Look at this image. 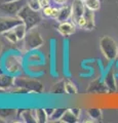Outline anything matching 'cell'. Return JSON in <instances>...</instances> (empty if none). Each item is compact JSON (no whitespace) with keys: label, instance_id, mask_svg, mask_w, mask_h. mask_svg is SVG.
I'll return each instance as SVG.
<instances>
[{"label":"cell","instance_id":"cell-9","mask_svg":"<svg viewBox=\"0 0 118 123\" xmlns=\"http://www.w3.org/2000/svg\"><path fill=\"white\" fill-rule=\"evenodd\" d=\"M58 31L61 35L65 37H68L75 33L76 31V25L73 22H61L58 26Z\"/></svg>","mask_w":118,"mask_h":123},{"label":"cell","instance_id":"cell-16","mask_svg":"<svg viewBox=\"0 0 118 123\" xmlns=\"http://www.w3.org/2000/svg\"><path fill=\"white\" fill-rule=\"evenodd\" d=\"M105 84L107 85V87L111 90H115L116 89V83H115V76H114V73L112 71H109L107 74H106L105 80H104Z\"/></svg>","mask_w":118,"mask_h":123},{"label":"cell","instance_id":"cell-7","mask_svg":"<svg viewBox=\"0 0 118 123\" xmlns=\"http://www.w3.org/2000/svg\"><path fill=\"white\" fill-rule=\"evenodd\" d=\"M28 0H16L7 3L0 4V9L10 15H17L25 5H27Z\"/></svg>","mask_w":118,"mask_h":123},{"label":"cell","instance_id":"cell-5","mask_svg":"<svg viewBox=\"0 0 118 123\" xmlns=\"http://www.w3.org/2000/svg\"><path fill=\"white\" fill-rule=\"evenodd\" d=\"M14 86H20L28 89L30 92H36L40 93L43 91V84L36 79L30 78V77H22V76H16L13 80Z\"/></svg>","mask_w":118,"mask_h":123},{"label":"cell","instance_id":"cell-13","mask_svg":"<svg viewBox=\"0 0 118 123\" xmlns=\"http://www.w3.org/2000/svg\"><path fill=\"white\" fill-rule=\"evenodd\" d=\"M94 11L88 9L87 7H85L84 10V14L83 17L85 18L86 25H85V30H93L94 28Z\"/></svg>","mask_w":118,"mask_h":123},{"label":"cell","instance_id":"cell-33","mask_svg":"<svg viewBox=\"0 0 118 123\" xmlns=\"http://www.w3.org/2000/svg\"><path fill=\"white\" fill-rule=\"evenodd\" d=\"M4 92H6L5 90H3V89H1V88H0V93H4Z\"/></svg>","mask_w":118,"mask_h":123},{"label":"cell","instance_id":"cell-2","mask_svg":"<svg viewBox=\"0 0 118 123\" xmlns=\"http://www.w3.org/2000/svg\"><path fill=\"white\" fill-rule=\"evenodd\" d=\"M17 15L26 25L28 30L36 28V27L40 24L41 18H42L39 11H36V10L32 9L31 7L28 5V3H27V5H25L24 7H23L22 10Z\"/></svg>","mask_w":118,"mask_h":123},{"label":"cell","instance_id":"cell-35","mask_svg":"<svg viewBox=\"0 0 118 123\" xmlns=\"http://www.w3.org/2000/svg\"><path fill=\"white\" fill-rule=\"evenodd\" d=\"M116 2H117V3H118V0H116Z\"/></svg>","mask_w":118,"mask_h":123},{"label":"cell","instance_id":"cell-1","mask_svg":"<svg viewBox=\"0 0 118 123\" xmlns=\"http://www.w3.org/2000/svg\"><path fill=\"white\" fill-rule=\"evenodd\" d=\"M3 66H4V71L7 74L17 76L23 71L24 57L20 53L10 52L8 55H6L4 62H3Z\"/></svg>","mask_w":118,"mask_h":123},{"label":"cell","instance_id":"cell-14","mask_svg":"<svg viewBox=\"0 0 118 123\" xmlns=\"http://www.w3.org/2000/svg\"><path fill=\"white\" fill-rule=\"evenodd\" d=\"M20 115L24 122H27V123L37 122L35 117V110H23L21 111Z\"/></svg>","mask_w":118,"mask_h":123},{"label":"cell","instance_id":"cell-34","mask_svg":"<svg viewBox=\"0 0 118 123\" xmlns=\"http://www.w3.org/2000/svg\"><path fill=\"white\" fill-rule=\"evenodd\" d=\"M1 49H2V43H1V41H0V52H1Z\"/></svg>","mask_w":118,"mask_h":123},{"label":"cell","instance_id":"cell-25","mask_svg":"<svg viewBox=\"0 0 118 123\" xmlns=\"http://www.w3.org/2000/svg\"><path fill=\"white\" fill-rule=\"evenodd\" d=\"M67 109H64V108H59V109H55L54 113H52V115L50 117H49V119H50L51 121H60V119L62 118V116L64 115L65 111H66Z\"/></svg>","mask_w":118,"mask_h":123},{"label":"cell","instance_id":"cell-21","mask_svg":"<svg viewBox=\"0 0 118 123\" xmlns=\"http://www.w3.org/2000/svg\"><path fill=\"white\" fill-rule=\"evenodd\" d=\"M66 92L65 90V80H62L58 83H56L54 86H52V89H51V93H55V94H63Z\"/></svg>","mask_w":118,"mask_h":123},{"label":"cell","instance_id":"cell-30","mask_svg":"<svg viewBox=\"0 0 118 123\" xmlns=\"http://www.w3.org/2000/svg\"><path fill=\"white\" fill-rule=\"evenodd\" d=\"M72 112H73L76 116H77L78 118H79V115H80V112H81V110L80 109H77V108H72Z\"/></svg>","mask_w":118,"mask_h":123},{"label":"cell","instance_id":"cell-27","mask_svg":"<svg viewBox=\"0 0 118 123\" xmlns=\"http://www.w3.org/2000/svg\"><path fill=\"white\" fill-rule=\"evenodd\" d=\"M28 5L36 11H40V9H42L40 0H28Z\"/></svg>","mask_w":118,"mask_h":123},{"label":"cell","instance_id":"cell-17","mask_svg":"<svg viewBox=\"0 0 118 123\" xmlns=\"http://www.w3.org/2000/svg\"><path fill=\"white\" fill-rule=\"evenodd\" d=\"M13 31H14V33L17 34L19 40L22 41L25 38L26 34H27L28 29H27V27H26V25L24 24V23H21V24H19V25H17L16 27H14Z\"/></svg>","mask_w":118,"mask_h":123},{"label":"cell","instance_id":"cell-15","mask_svg":"<svg viewBox=\"0 0 118 123\" xmlns=\"http://www.w3.org/2000/svg\"><path fill=\"white\" fill-rule=\"evenodd\" d=\"M78 121V117L72 112L71 109H67L65 111L64 115L62 116V118L60 119L59 122H63V123H75Z\"/></svg>","mask_w":118,"mask_h":123},{"label":"cell","instance_id":"cell-31","mask_svg":"<svg viewBox=\"0 0 118 123\" xmlns=\"http://www.w3.org/2000/svg\"><path fill=\"white\" fill-rule=\"evenodd\" d=\"M54 1H55L56 3H58V4H62V5H64V4H66V3H67L68 0H54Z\"/></svg>","mask_w":118,"mask_h":123},{"label":"cell","instance_id":"cell-18","mask_svg":"<svg viewBox=\"0 0 118 123\" xmlns=\"http://www.w3.org/2000/svg\"><path fill=\"white\" fill-rule=\"evenodd\" d=\"M58 12H59V8L54 7L51 5H48V6L42 8V14L44 17L51 18H55V20L56 18V17H58Z\"/></svg>","mask_w":118,"mask_h":123},{"label":"cell","instance_id":"cell-8","mask_svg":"<svg viewBox=\"0 0 118 123\" xmlns=\"http://www.w3.org/2000/svg\"><path fill=\"white\" fill-rule=\"evenodd\" d=\"M72 17L71 20L73 23L77 22L83 14H84V10H85V4L83 0H74L72 3Z\"/></svg>","mask_w":118,"mask_h":123},{"label":"cell","instance_id":"cell-29","mask_svg":"<svg viewBox=\"0 0 118 123\" xmlns=\"http://www.w3.org/2000/svg\"><path fill=\"white\" fill-rule=\"evenodd\" d=\"M40 3H41V7H46L48 5H50L49 4V0H40Z\"/></svg>","mask_w":118,"mask_h":123},{"label":"cell","instance_id":"cell-20","mask_svg":"<svg viewBox=\"0 0 118 123\" xmlns=\"http://www.w3.org/2000/svg\"><path fill=\"white\" fill-rule=\"evenodd\" d=\"M83 1H84L85 7L90 10L97 11L101 7V0H83Z\"/></svg>","mask_w":118,"mask_h":123},{"label":"cell","instance_id":"cell-22","mask_svg":"<svg viewBox=\"0 0 118 123\" xmlns=\"http://www.w3.org/2000/svg\"><path fill=\"white\" fill-rule=\"evenodd\" d=\"M65 90H66V93L68 94H76L78 92L76 85L72 81H69V80H65Z\"/></svg>","mask_w":118,"mask_h":123},{"label":"cell","instance_id":"cell-3","mask_svg":"<svg viewBox=\"0 0 118 123\" xmlns=\"http://www.w3.org/2000/svg\"><path fill=\"white\" fill-rule=\"evenodd\" d=\"M22 41H23V50H24V52L33 51L35 49L41 47L43 44L42 36H41L39 31L36 28L28 30L25 38Z\"/></svg>","mask_w":118,"mask_h":123},{"label":"cell","instance_id":"cell-19","mask_svg":"<svg viewBox=\"0 0 118 123\" xmlns=\"http://www.w3.org/2000/svg\"><path fill=\"white\" fill-rule=\"evenodd\" d=\"M35 117L37 122L39 123H45L48 121V116L44 109H36L35 110Z\"/></svg>","mask_w":118,"mask_h":123},{"label":"cell","instance_id":"cell-28","mask_svg":"<svg viewBox=\"0 0 118 123\" xmlns=\"http://www.w3.org/2000/svg\"><path fill=\"white\" fill-rule=\"evenodd\" d=\"M44 110H45V112H46V114H47L48 118L51 116L52 113H54V111H55V109H52V108H45Z\"/></svg>","mask_w":118,"mask_h":123},{"label":"cell","instance_id":"cell-24","mask_svg":"<svg viewBox=\"0 0 118 123\" xmlns=\"http://www.w3.org/2000/svg\"><path fill=\"white\" fill-rule=\"evenodd\" d=\"M87 114L89 115V117L93 119V120H99L102 117V111L98 108H90V109L87 110Z\"/></svg>","mask_w":118,"mask_h":123},{"label":"cell","instance_id":"cell-32","mask_svg":"<svg viewBox=\"0 0 118 123\" xmlns=\"http://www.w3.org/2000/svg\"><path fill=\"white\" fill-rule=\"evenodd\" d=\"M11 1H16V0H0V4H3V3H7V2H11Z\"/></svg>","mask_w":118,"mask_h":123},{"label":"cell","instance_id":"cell-11","mask_svg":"<svg viewBox=\"0 0 118 123\" xmlns=\"http://www.w3.org/2000/svg\"><path fill=\"white\" fill-rule=\"evenodd\" d=\"M13 80L14 77L12 75H9L7 73L0 74V88L7 92L9 88L13 86Z\"/></svg>","mask_w":118,"mask_h":123},{"label":"cell","instance_id":"cell-12","mask_svg":"<svg viewBox=\"0 0 118 123\" xmlns=\"http://www.w3.org/2000/svg\"><path fill=\"white\" fill-rule=\"evenodd\" d=\"M107 89L109 88L107 87V85L105 84V82L103 83L101 80H94L90 83V85L88 87V90L89 92H98V93H103V92H106Z\"/></svg>","mask_w":118,"mask_h":123},{"label":"cell","instance_id":"cell-4","mask_svg":"<svg viewBox=\"0 0 118 123\" xmlns=\"http://www.w3.org/2000/svg\"><path fill=\"white\" fill-rule=\"evenodd\" d=\"M102 53L108 61H113L118 56V44L109 36H103L100 40Z\"/></svg>","mask_w":118,"mask_h":123},{"label":"cell","instance_id":"cell-23","mask_svg":"<svg viewBox=\"0 0 118 123\" xmlns=\"http://www.w3.org/2000/svg\"><path fill=\"white\" fill-rule=\"evenodd\" d=\"M2 35L4 36V38H5L7 41H9L10 43H12V44L18 43V42L20 41V40H19V38H18V36H17V34L14 33L13 29L7 31V32H5L4 34H2Z\"/></svg>","mask_w":118,"mask_h":123},{"label":"cell","instance_id":"cell-26","mask_svg":"<svg viewBox=\"0 0 118 123\" xmlns=\"http://www.w3.org/2000/svg\"><path fill=\"white\" fill-rule=\"evenodd\" d=\"M16 113H17V111L12 110V109H0V118L6 119V118L14 115Z\"/></svg>","mask_w":118,"mask_h":123},{"label":"cell","instance_id":"cell-10","mask_svg":"<svg viewBox=\"0 0 118 123\" xmlns=\"http://www.w3.org/2000/svg\"><path fill=\"white\" fill-rule=\"evenodd\" d=\"M72 17V6L68 4H64L61 8H59L58 17L56 20L58 22H66L69 21Z\"/></svg>","mask_w":118,"mask_h":123},{"label":"cell","instance_id":"cell-6","mask_svg":"<svg viewBox=\"0 0 118 123\" xmlns=\"http://www.w3.org/2000/svg\"><path fill=\"white\" fill-rule=\"evenodd\" d=\"M22 20L18 15H4V17H0V35L4 34L5 32L9 30H12L17 25L21 24Z\"/></svg>","mask_w":118,"mask_h":123}]
</instances>
